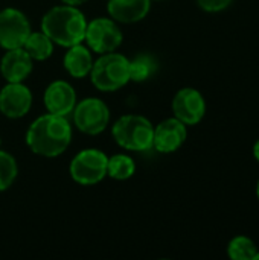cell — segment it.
Instances as JSON below:
<instances>
[{
    "label": "cell",
    "mask_w": 259,
    "mask_h": 260,
    "mask_svg": "<svg viewBox=\"0 0 259 260\" xmlns=\"http://www.w3.org/2000/svg\"><path fill=\"white\" fill-rule=\"evenodd\" d=\"M136 172L134 160L127 154H114L108 157L107 163V175L118 181L130 180Z\"/></svg>",
    "instance_id": "obj_17"
},
{
    "label": "cell",
    "mask_w": 259,
    "mask_h": 260,
    "mask_svg": "<svg viewBox=\"0 0 259 260\" xmlns=\"http://www.w3.org/2000/svg\"><path fill=\"white\" fill-rule=\"evenodd\" d=\"M111 134L122 149L143 152L153 148L154 125L145 116L125 114L113 123Z\"/></svg>",
    "instance_id": "obj_4"
},
{
    "label": "cell",
    "mask_w": 259,
    "mask_h": 260,
    "mask_svg": "<svg viewBox=\"0 0 259 260\" xmlns=\"http://www.w3.org/2000/svg\"><path fill=\"white\" fill-rule=\"evenodd\" d=\"M34 69V59L23 47L6 50L0 61V73L6 82H23Z\"/></svg>",
    "instance_id": "obj_13"
},
{
    "label": "cell",
    "mask_w": 259,
    "mask_h": 260,
    "mask_svg": "<svg viewBox=\"0 0 259 260\" xmlns=\"http://www.w3.org/2000/svg\"><path fill=\"white\" fill-rule=\"evenodd\" d=\"M256 195H258V200H259V181H258V186H256Z\"/></svg>",
    "instance_id": "obj_24"
},
{
    "label": "cell",
    "mask_w": 259,
    "mask_h": 260,
    "mask_svg": "<svg viewBox=\"0 0 259 260\" xmlns=\"http://www.w3.org/2000/svg\"><path fill=\"white\" fill-rule=\"evenodd\" d=\"M108 157L104 151L87 148L79 151L70 161L69 174L72 180L82 186H93L107 177Z\"/></svg>",
    "instance_id": "obj_5"
},
{
    "label": "cell",
    "mask_w": 259,
    "mask_h": 260,
    "mask_svg": "<svg viewBox=\"0 0 259 260\" xmlns=\"http://www.w3.org/2000/svg\"><path fill=\"white\" fill-rule=\"evenodd\" d=\"M87 20L78 6L60 5L50 8L41 18V30L53 44L70 47L84 41Z\"/></svg>",
    "instance_id": "obj_2"
},
{
    "label": "cell",
    "mask_w": 259,
    "mask_h": 260,
    "mask_svg": "<svg viewBox=\"0 0 259 260\" xmlns=\"http://www.w3.org/2000/svg\"><path fill=\"white\" fill-rule=\"evenodd\" d=\"M253 260H259V251L255 254V257H253Z\"/></svg>",
    "instance_id": "obj_25"
},
{
    "label": "cell",
    "mask_w": 259,
    "mask_h": 260,
    "mask_svg": "<svg viewBox=\"0 0 259 260\" xmlns=\"http://www.w3.org/2000/svg\"><path fill=\"white\" fill-rule=\"evenodd\" d=\"M198 6L208 12H220L223 9H226L232 0H197Z\"/></svg>",
    "instance_id": "obj_21"
},
{
    "label": "cell",
    "mask_w": 259,
    "mask_h": 260,
    "mask_svg": "<svg viewBox=\"0 0 259 260\" xmlns=\"http://www.w3.org/2000/svg\"><path fill=\"white\" fill-rule=\"evenodd\" d=\"M253 155H255V158L259 161V139L256 140V143L253 145Z\"/></svg>",
    "instance_id": "obj_23"
},
{
    "label": "cell",
    "mask_w": 259,
    "mask_h": 260,
    "mask_svg": "<svg viewBox=\"0 0 259 260\" xmlns=\"http://www.w3.org/2000/svg\"><path fill=\"white\" fill-rule=\"evenodd\" d=\"M18 175V165L14 155L0 151V192L8 190Z\"/></svg>",
    "instance_id": "obj_20"
},
{
    "label": "cell",
    "mask_w": 259,
    "mask_h": 260,
    "mask_svg": "<svg viewBox=\"0 0 259 260\" xmlns=\"http://www.w3.org/2000/svg\"><path fill=\"white\" fill-rule=\"evenodd\" d=\"M31 32V23L20 9L5 8L0 11V47L6 50L23 47Z\"/></svg>",
    "instance_id": "obj_8"
},
{
    "label": "cell",
    "mask_w": 259,
    "mask_h": 260,
    "mask_svg": "<svg viewBox=\"0 0 259 260\" xmlns=\"http://www.w3.org/2000/svg\"><path fill=\"white\" fill-rule=\"evenodd\" d=\"M63 66L66 72L76 79L85 78L93 66V58H92V50L85 46L75 44L67 47V52L63 59Z\"/></svg>",
    "instance_id": "obj_15"
},
{
    "label": "cell",
    "mask_w": 259,
    "mask_h": 260,
    "mask_svg": "<svg viewBox=\"0 0 259 260\" xmlns=\"http://www.w3.org/2000/svg\"><path fill=\"white\" fill-rule=\"evenodd\" d=\"M186 125L177 117H169L154 126L153 148L162 154H171L177 151L186 140Z\"/></svg>",
    "instance_id": "obj_11"
},
{
    "label": "cell",
    "mask_w": 259,
    "mask_h": 260,
    "mask_svg": "<svg viewBox=\"0 0 259 260\" xmlns=\"http://www.w3.org/2000/svg\"><path fill=\"white\" fill-rule=\"evenodd\" d=\"M23 49L34 61H46L53 53V41L43 32H31L26 38Z\"/></svg>",
    "instance_id": "obj_16"
},
{
    "label": "cell",
    "mask_w": 259,
    "mask_h": 260,
    "mask_svg": "<svg viewBox=\"0 0 259 260\" xmlns=\"http://www.w3.org/2000/svg\"><path fill=\"white\" fill-rule=\"evenodd\" d=\"M32 107V93L23 82H6L0 90V113L8 119L24 117Z\"/></svg>",
    "instance_id": "obj_10"
},
{
    "label": "cell",
    "mask_w": 259,
    "mask_h": 260,
    "mask_svg": "<svg viewBox=\"0 0 259 260\" xmlns=\"http://www.w3.org/2000/svg\"><path fill=\"white\" fill-rule=\"evenodd\" d=\"M0 146H2V137H0Z\"/></svg>",
    "instance_id": "obj_26"
},
{
    "label": "cell",
    "mask_w": 259,
    "mask_h": 260,
    "mask_svg": "<svg viewBox=\"0 0 259 260\" xmlns=\"http://www.w3.org/2000/svg\"><path fill=\"white\" fill-rule=\"evenodd\" d=\"M122 30L113 18L98 17L87 23L84 41H87V47L92 52H114L122 44Z\"/></svg>",
    "instance_id": "obj_7"
},
{
    "label": "cell",
    "mask_w": 259,
    "mask_h": 260,
    "mask_svg": "<svg viewBox=\"0 0 259 260\" xmlns=\"http://www.w3.org/2000/svg\"><path fill=\"white\" fill-rule=\"evenodd\" d=\"M43 102L50 114L67 116L73 111L76 105V91L75 88L63 79H56L50 82L43 94Z\"/></svg>",
    "instance_id": "obj_12"
},
{
    "label": "cell",
    "mask_w": 259,
    "mask_h": 260,
    "mask_svg": "<svg viewBox=\"0 0 259 260\" xmlns=\"http://www.w3.org/2000/svg\"><path fill=\"white\" fill-rule=\"evenodd\" d=\"M151 8V0H108V15L119 23H137L143 20Z\"/></svg>",
    "instance_id": "obj_14"
},
{
    "label": "cell",
    "mask_w": 259,
    "mask_h": 260,
    "mask_svg": "<svg viewBox=\"0 0 259 260\" xmlns=\"http://www.w3.org/2000/svg\"><path fill=\"white\" fill-rule=\"evenodd\" d=\"M172 113L185 125H197L206 114V101L198 90L185 87L172 99Z\"/></svg>",
    "instance_id": "obj_9"
},
{
    "label": "cell",
    "mask_w": 259,
    "mask_h": 260,
    "mask_svg": "<svg viewBox=\"0 0 259 260\" xmlns=\"http://www.w3.org/2000/svg\"><path fill=\"white\" fill-rule=\"evenodd\" d=\"M89 75L99 91H118L130 82V59L116 52L101 53Z\"/></svg>",
    "instance_id": "obj_3"
},
{
    "label": "cell",
    "mask_w": 259,
    "mask_h": 260,
    "mask_svg": "<svg viewBox=\"0 0 259 260\" xmlns=\"http://www.w3.org/2000/svg\"><path fill=\"white\" fill-rule=\"evenodd\" d=\"M72 113L75 126L87 136L101 134L110 122V110L99 98H85L76 102Z\"/></svg>",
    "instance_id": "obj_6"
},
{
    "label": "cell",
    "mask_w": 259,
    "mask_h": 260,
    "mask_svg": "<svg viewBox=\"0 0 259 260\" xmlns=\"http://www.w3.org/2000/svg\"><path fill=\"white\" fill-rule=\"evenodd\" d=\"M64 5H70V6H79L82 3H85L87 0H61Z\"/></svg>",
    "instance_id": "obj_22"
},
{
    "label": "cell",
    "mask_w": 259,
    "mask_h": 260,
    "mask_svg": "<svg viewBox=\"0 0 259 260\" xmlns=\"http://www.w3.org/2000/svg\"><path fill=\"white\" fill-rule=\"evenodd\" d=\"M157 69V62L151 55H137L130 59V81L143 82L147 81Z\"/></svg>",
    "instance_id": "obj_18"
},
{
    "label": "cell",
    "mask_w": 259,
    "mask_h": 260,
    "mask_svg": "<svg viewBox=\"0 0 259 260\" xmlns=\"http://www.w3.org/2000/svg\"><path fill=\"white\" fill-rule=\"evenodd\" d=\"M256 253V244L247 236H235L227 245V254L234 260H253Z\"/></svg>",
    "instance_id": "obj_19"
},
{
    "label": "cell",
    "mask_w": 259,
    "mask_h": 260,
    "mask_svg": "<svg viewBox=\"0 0 259 260\" xmlns=\"http://www.w3.org/2000/svg\"><path fill=\"white\" fill-rule=\"evenodd\" d=\"M24 140L34 154L53 158L69 148L72 142V126L66 116L47 113L37 117L29 125Z\"/></svg>",
    "instance_id": "obj_1"
}]
</instances>
